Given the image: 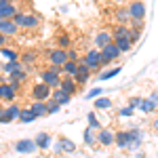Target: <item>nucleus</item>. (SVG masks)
<instances>
[{
	"instance_id": "nucleus-16",
	"label": "nucleus",
	"mask_w": 158,
	"mask_h": 158,
	"mask_svg": "<svg viewBox=\"0 0 158 158\" xmlns=\"http://www.w3.org/2000/svg\"><path fill=\"white\" fill-rule=\"evenodd\" d=\"M30 110L34 112V116H36V118H47V116H49L47 101H32V103H30Z\"/></svg>"
},
{
	"instance_id": "nucleus-23",
	"label": "nucleus",
	"mask_w": 158,
	"mask_h": 158,
	"mask_svg": "<svg viewBox=\"0 0 158 158\" xmlns=\"http://www.w3.org/2000/svg\"><path fill=\"white\" fill-rule=\"evenodd\" d=\"M57 143H59L61 152H65V154H74L76 152V143H74L72 139H68V137H59Z\"/></svg>"
},
{
	"instance_id": "nucleus-21",
	"label": "nucleus",
	"mask_w": 158,
	"mask_h": 158,
	"mask_svg": "<svg viewBox=\"0 0 158 158\" xmlns=\"http://www.w3.org/2000/svg\"><path fill=\"white\" fill-rule=\"evenodd\" d=\"M82 141H85V146L93 148L95 143H97V131H95V129H91V127H86L85 133H82Z\"/></svg>"
},
{
	"instance_id": "nucleus-46",
	"label": "nucleus",
	"mask_w": 158,
	"mask_h": 158,
	"mask_svg": "<svg viewBox=\"0 0 158 158\" xmlns=\"http://www.w3.org/2000/svg\"><path fill=\"white\" fill-rule=\"evenodd\" d=\"M150 101H152V103L158 108V93H152V95H150Z\"/></svg>"
},
{
	"instance_id": "nucleus-14",
	"label": "nucleus",
	"mask_w": 158,
	"mask_h": 158,
	"mask_svg": "<svg viewBox=\"0 0 158 158\" xmlns=\"http://www.w3.org/2000/svg\"><path fill=\"white\" fill-rule=\"evenodd\" d=\"M34 141H36L38 150H53V137L49 133H44V131H40V133L34 137Z\"/></svg>"
},
{
	"instance_id": "nucleus-13",
	"label": "nucleus",
	"mask_w": 158,
	"mask_h": 158,
	"mask_svg": "<svg viewBox=\"0 0 158 158\" xmlns=\"http://www.w3.org/2000/svg\"><path fill=\"white\" fill-rule=\"evenodd\" d=\"M110 42H114V38H112V32H110V30H101V32L95 34V47H97L99 51L103 49V47H108Z\"/></svg>"
},
{
	"instance_id": "nucleus-39",
	"label": "nucleus",
	"mask_w": 158,
	"mask_h": 158,
	"mask_svg": "<svg viewBox=\"0 0 158 158\" xmlns=\"http://www.w3.org/2000/svg\"><path fill=\"white\" fill-rule=\"evenodd\" d=\"M141 99H143V97L133 95V97H129V103H127V106H129V108H133V110H137V108H139V103H141Z\"/></svg>"
},
{
	"instance_id": "nucleus-37",
	"label": "nucleus",
	"mask_w": 158,
	"mask_h": 158,
	"mask_svg": "<svg viewBox=\"0 0 158 158\" xmlns=\"http://www.w3.org/2000/svg\"><path fill=\"white\" fill-rule=\"evenodd\" d=\"M112 108V99L110 97H97L95 99V110H110Z\"/></svg>"
},
{
	"instance_id": "nucleus-32",
	"label": "nucleus",
	"mask_w": 158,
	"mask_h": 158,
	"mask_svg": "<svg viewBox=\"0 0 158 158\" xmlns=\"http://www.w3.org/2000/svg\"><path fill=\"white\" fill-rule=\"evenodd\" d=\"M70 47H72V38L68 36V34H59V36H57V49L68 51Z\"/></svg>"
},
{
	"instance_id": "nucleus-48",
	"label": "nucleus",
	"mask_w": 158,
	"mask_h": 158,
	"mask_svg": "<svg viewBox=\"0 0 158 158\" xmlns=\"http://www.w3.org/2000/svg\"><path fill=\"white\" fill-rule=\"evenodd\" d=\"M135 158H146V154H143V152H137V156Z\"/></svg>"
},
{
	"instance_id": "nucleus-47",
	"label": "nucleus",
	"mask_w": 158,
	"mask_h": 158,
	"mask_svg": "<svg viewBox=\"0 0 158 158\" xmlns=\"http://www.w3.org/2000/svg\"><path fill=\"white\" fill-rule=\"evenodd\" d=\"M152 129H154V131H156V133H158V118H156V120H154V122H152Z\"/></svg>"
},
{
	"instance_id": "nucleus-26",
	"label": "nucleus",
	"mask_w": 158,
	"mask_h": 158,
	"mask_svg": "<svg viewBox=\"0 0 158 158\" xmlns=\"http://www.w3.org/2000/svg\"><path fill=\"white\" fill-rule=\"evenodd\" d=\"M114 19H116V25H129L131 21V15L127 9H118V11L114 13Z\"/></svg>"
},
{
	"instance_id": "nucleus-31",
	"label": "nucleus",
	"mask_w": 158,
	"mask_h": 158,
	"mask_svg": "<svg viewBox=\"0 0 158 158\" xmlns=\"http://www.w3.org/2000/svg\"><path fill=\"white\" fill-rule=\"evenodd\" d=\"M0 55H2V57H4L6 61H17L19 57H21V55H19V53H17L15 49H9V47H4V49H0Z\"/></svg>"
},
{
	"instance_id": "nucleus-35",
	"label": "nucleus",
	"mask_w": 158,
	"mask_h": 158,
	"mask_svg": "<svg viewBox=\"0 0 158 158\" xmlns=\"http://www.w3.org/2000/svg\"><path fill=\"white\" fill-rule=\"evenodd\" d=\"M86 122H89V127H91V129H95V131L103 129V127H101V122L97 120V114H95V112H89V114H86Z\"/></svg>"
},
{
	"instance_id": "nucleus-9",
	"label": "nucleus",
	"mask_w": 158,
	"mask_h": 158,
	"mask_svg": "<svg viewBox=\"0 0 158 158\" xmlns=\"http://www.w3.org/2000/svg\"><path fill=\"white\" fill-rule=\"evenodd\" d=\"M47 57H49V63L51 65H63L65 61H68V51H63V49H51L49 53H47Z\"/></svg>"
},
{
	"instance_id": "nucleus-43",
	"label": "nucleus",
	"mask_w": 158,
	"mask_h": 158,
	"mask_svg": "<svg viewBox=\"0 0 158 158\" xmlns=\"http://www.w3.org/2000/svg\"><path fill=\"white\" fill-rule=\"evenodd\" d=\"M129 27H131V30H143V21L131 19V21H129Z\"/></svg>"
},
{
	"instance_id": "nucleus-25",
	"label": "nucleus",
	"mask_w": 158,
	"mask_h": 158,
	"mask_svg": "<svg viewBox=\"0 0 158 158\" xmlns=\"http://www.w3.org/2000/svg\"><path fill=\"white\" fill-rule=\"evenodd\" d=\"M15 99H17V91L9 85H2V101H6V103H15Z\"/></svg>"
},
{
	"instance_id": "nucleus-24",
	"label": "nucleus",
	"mask_w": 158,
	"mask_h": 158,
	"mask_svg": "<svg viewBox=\"0 0 158 158\" xmlns=\"http://www.w3.org/2000/svg\"><path fill=\"white\" fill-rule=\"evenodd\" d=\"M76 72H78V61H65V63H63V65H61V74H63V76H76Z\"/></svg>"
},
{
	"instance_id": "nucleus-10",
	"label": "nucleus",
	"mask_w": 158,
	"mask_h": 158,
	"mask_svg": "<svg viewBox=\"0 0 158 158\" xmlns=\"http://www.w3.org/2000/svg\"><path fill=\"white\" fill-rule=\"evenodd\" d=\"M36 150H38V146L34 139H19L15 143V152H19V154H34Z\"/></svg>"
},
{
	"instance_id": "nucleus-41",
	"label": "nucleus",
	"mask_w": 158,
	"mask_h": 158,
	"mask_svg": "<svg viewBox=\"0 0 158 158\" xmlns=\"http://www.w3.org/2000/svg\"><path fill=\"white\" fill-rule=\"evenodd\" d=\"M139 38H141V30H131V32H129V40H131L133 44L139 40Z\"/></svg>"
},
{
	"instance_id": "nucleus-19",
	"label": "nucleus",
	"mask_w": 158,
	"mask_h": 158,
	"mask_svg": "<svg viewBox=\"0 0 158 158\" xmlns=\"http://www.w3.org/2000/svg\"><path fill=\"white\" fill-rule=\"evenodd\" d=\"M51 99H53V101H57V103H59L61 108H63V106H68V103L72 101V95L63 93L61 89H55V91H53V95H51Z\"/></svg>"
},
{
	"instance_id": "nucleus-15",
	"label": "nucleus",
	"mask_w": 158,
	"mask_h": 158,
	"mask_svg": "<svg viewBox=\"0 0 158 158\" xmlns=\"http://www.w3.org/2000/svg\"><path fill=\"white\" fill-rule=\"evenodd\" d=\"M116 148L120 150H131V135L127 131H116Z\"/></svg>"
},
{
	"instance_id": "nucleus-52",
	"label": "nucleus",
	"mask_w": 158,
	"mask_h": 158,
	"mask_svg": "<svg viewBox=\"0 0 158 158\" xmlns=\"http://www.w3.org/2000/svg\"><path fill=\"white\" fill-rule=\"evenodd\" d=\"M156 156H158V152H156Z\"/></svg>"
},
{
	"instance_id": "nucleus-51",
	"label": "nucleus",
	"mask_w": 158,
	"mask_h": 158,
	"mask_svg": "<svg viewBox=\"0 0 158 158\" xmlns=\"http://www.w3.org/2000/svg\"><path fill=\"white\" fill-rule=\"evenodd\" d=\"M36 158H42V156H36Z\"/></svg>"
},
{
	"instance_id": "nucleus-5",
	"label": "nucleus",
	"mask_w": 158,
	"mask_h": 158,
	"mask_svg": "<svg viewBox=\"0 0 158 158\" xmlns=\"http://www.w3.org/2000/svg\"><path fill=\"white\" fill-rule=\"evenodd\" d=\"M86 59V65H89V70H91V74L93 72H99L103 65H101V51L99 49H89L85 55Z\"/></svg>"
},
{
	"instance_id": "nucleus-12",
	"label": "nucleus",
	"mask_w": 158,
	"mask_h": 158,
	"mask_svg": "<svg viewBox=\"0 0 158 158\" xmlns=\"http://www.w3.org/2000/svg\"><path fill=\"white\" fill-rule=\"evenodd\" d=\"M0 34L11 38L15 34H19V27H17V23L13 19H0Z\"/></svg>"
},
{
	"instance_id": "nucleus-34",
	"label": "nucleus",
	"mask_w": 158,
	"mask_h": 158,
	"mask_svg": "<svg viewBox=\"0 0 158 158\" xmlns=\"http://www.w3.org/2000/svg\"><path fill=\"white\" fill-rule=\"evenodd\" d=\"M9 80H15V82H19V85H23L25 80H27V72H25L23 68H21V70H17V72H13L11 76H9Z\"/></svg>"
},
{
	"instance_id": "nucleus-29",
	"label": "nucleus",
	"mask_w": 158,
	"mask_h": 158,
	"mask_svg": "<svg viewBox=\"0 0 158 158\" xmlns=\"http://www.w3.org/2000/svg\"><path fill=\"white\" fill-rule=\"evenodd\" d=\"M114 44L118 47L120 53H129V51L133 49V42H131L129 38H116V40H114Z\"/></svg>"
},
{
	"instance_id": "nucleus-27",
	"label": "nucleus",
	"mask_w": 158,
	"mask_h": 158,
	"mask_svg": "<svg viewBox=\"0 0 158 158\" xmlns=\"http://www.w3.org/2000/svg\"><path fill=\"white\" fill-rule=\"evenodd\" d=\"M19 61H21L23 65H34V63L38 61V53L36 51H23L21 57H19Z\"/></svg>"
},
{
	"instance_id": "nucleus-20",
	"label": "nucleus",
	"mask_w": 158,
	"mask_h": 158,
	"mask_svg": "<svg viewBox=\"0 0 158 158\" xmlns=\"http://www.w3.org/2000/svg\"><path fill=\"white\" fill-rule=\"evenodd\" d=\"M21 11L17 4H6V6H0V19H13L17 13Z\"/></svg>"
},
{
	"instance_id": "nucleus-1",
	"label": "nucleus",
	"mask_w": 158,
	"mask_h": 158,
	"mask_svg": "<svg viewBox=\"0 0 158 158\" xmlns=\"http://www.w3.org/2000/svg\"><path fill=\"white\" fill-rule=\"evenodd\" d=\"M13 21L17 23L19 30H36V27H40V23H42V17H40L38 13L19 11L15 17H13Z\"/></svg>"
},
{
	"instance_id": "nucleus-28",
	"label": "nucleus",
	"mask_w": 158,
	"mask_h": 158,
	"mask_svg": "<svg viewBox=\"0 0 158 158\" xmlns=\"http://www.w3.org/2000/svg\"><path fill=\"white\" fill-rule=\"evenodd\" d=\"M112 32V38L116 40V38H129V32H131V27L129 25H116L114 30H110Z\"/></svg>"
},
{
	"instance_id": "nucleus-22",
	"label": "nucleus",
	"mask_w": 158,
	"mask_h": 158,
	"mask_svg": "<svg viewBox=\"0 0 158 158\" xmlns=\"http://www.w3.org/2000/svg\"><path fill=\"white\" fill-rule=\"evenodd\" d=\"M23 68V63L17 59V61H6V63H2L0 65V70H2V74H6V76H11L13 72H17V70H21Z\"/></svg>"
},
{
	"instance_id": "nucleus-50",
	"label": "nucleus",
	"mask_w": 158,
	"mask_h": 158,
	"mask_svg": "<svg viewBox=\"0 0 158 158\" xmlns=\"http://www.w3.org/2000/svg\"><path fill=\"white\" fill-rule=\"evenodd\" d=\"M2 110H4V106H2V101H0V114H2Z\"/></svg>"
},
{
	"instance_id": "nucleus-36",
	"label": "nucleus",
	"mask_w": 158,
	"mask_h": 158,
	"mask_svg": "<svg viewBox=\"0 0 158 158\" xmlns=\"http://www.w3.org/2000/svg\"><path fill=\"white\" fill-rule=\"evenodd\" d=\"M120 65H116V68H112V70H106V72L99 74V80H110V78H114V76H118L120 74Z\"/></svg>"
},
{
	"instance_id": "nucleus-17",
	"label": "nucleus",
	"mask_w": 158,
	"mask_h": 158,
	"mask_svg": "<svg viewBox=\"0 0 158 158\" xmlns=\"http://www.w3.org/2000/svg\"><path fill=\"white\" fill-rule=\"evenodd\" d=\"M74 80H76L78 86L86 85V82L91 80V70H89L86 65H78V72H76V76H74Z\"/></svg>"
},
{
	"instance_id": "nucleus-49",
	"label": "nucleus",
	"mask_w": 158,
	"mask_h": 158,
	"mask_svg": "<svg viewBox=\"0 0 158 158\" xmlns=\"http://www.w3.org/2000/svg\"><path fill=\"white\" fill-rule=\"evenodd\" d=\"M0 101H2V85H0Z\"/></svg>"
},
{
	"instance_id": "nucleus-11",
	"label": "nucleus",
	"mask_w": 158,
	"mask_h": 158,
	"mask_svg": "<svg viewBox=\"0 0 158 158\" xmlns=\"http://www.w3.org/2000/svg\"><path fill=\"white\" fill-rule=\"evenodd\" d=\"M59 89L63 91V93H68V95H72V97H74V95L78 93V89H80V86L76 85V80H74L72 76H63V78H61Z\"/></svg>"
},
{
	"instance_id": "nucleus-6",
	"label": "nucleus",
	"mask_w": 158,
	"mask_h": 158,
	"mask_svg": "<svg viewBox=\"0 0 158 158\" xmlns=\"http://www.w3.org/2000/svg\"><path fill=\"white\" fill-rule=\"evenodd\" d=\"M51 95H53V89H49L44 82H36L32 86V99L34 101H49Z\"/></svg>"
},
{
	"instance_id": "nucleus-42",
	"label": "nucleus",
	"mask_w": 158,
	"mask_h": 158,
	"mask_svg": "<svg viewBox=\"0 0 158 158\" xmlns=\"http://www.w3.org/2000/svg\"><path fill=\"white\" fill-rule=\"evenodd\" d=\"M133 112H135L133 108H129V106H127V108H120L118 114H120V118H129V116H133Z\"/></svg>"
},
{
	"instance_id": "nucleus-8",
	"label": "nucleus",
	"mask_w": 158,
	"mask_h": 158,
	"mask_svg": "<svg viewBox=\"0 0 158 158\" xmlns=\"http://www.w3.org/2000/svg\"><path fill=\"white\" fill-rule=\"evenodd\" d=\"M97 143L103 148H110L116 143V131L112 129H99L97 131Z\"/></svg>"
},
{
	"instance_id": "nucleus-3",
	"label": "nucleus",
	"mask_w": 158,
	"mask_h": 158,
	"mask_svg": "<svg viewBox=\"0 0 158 158\" xmlns=\"http://www.w3.org/2000/svg\"><path fill=\"white\" fill-rule=\"evenodd\" d=\"M21 106L15 101V103H9L6 108L2 110V114H0V124H9L13 120H19V114H21Z\"/></svg>"
},
{
	"instance_id": "nucleus-44",
	"label": "nucleus",
	"mask_w": 158,
	"mask_h": 158,
	"mask_svg": "<svg viewBox=\"0 0 158 158\" xmlns=\"http://www.w3.org/2000/svg\"><path fill=\"white\" fill-rule=\"evenodd\" d=\"M68 59H70V61H78V59H80L78 51H76V49H68Z\"/></svg>"
},
{
	"instance_id": "nucleus-4",
	"label": "nucleus",
	"mask_w": 158,
	"mask_h": 158,
	"mask_svg": "<svg viewBox=\"0 0 158 158\" xmlns=\"http://www.w3.org/2000/svg\"><path fill=\"white\" fill-rule=\"evenodd\" d=\"M120 55H122V53L118 51V47H116L114 42H110L108 47L101 49V65H110V63H114Z\"/></svg>"
},
{
	"instance_id": "nucleus-33",
	"label": "nucleus",
	"mask_w": 158,
	"mask_h": 158,
	"mask_svg": "<svg viewBox=\"0 0 158 158\" xmlns=\"http://www.w3.org/2000/svg\"><path fill=\"white\" fill-rule=\"evenodd\" d=\"M139 110H141L143 114H152V112H156V106L150 101V97H143L141 103H139Z\"/></svg>"
},
{
	"instance_id": "nucleus-2",
	"label": "nucleus",
	"mask_w": 158,
	"mask_h": 158,
	"mask_svg": "<svg viewBox=\"0 0 158 158\" xmlns=\"http://www.w3.org/2000/svg\"><path fill=\"white\" fill-rule=\"evenodd\" d=\"M61 78H63V76H61L59 72H53L51 68H47V70H42V72H40V76H38V82H44L49 89H53V91H55V89H59Z\"/></svg>"
},
{
	"instance_id": "nucleus-30",
	"label": "nucleus",
	"mask_w": 158,
	"mask_h": 158,
	"mask_svg": "<svg viewBox=\"0 0 158 158\" xmlns=\"http://www.w3.org/2000/svg\"><path fill=\"white\" fill-rule=\"evenodd\" d=\"M34 120H38V118L34 116V112H32L30 108H23V110H21V114H19V122L30 124V122H34Z\"/></svg>"
},
{
	"instance_id": "nucleus-45",
	"label": "nucleus",
	"mask_w": 158,
	"mask_h": 158,
	"mask_svg": "<svg viewBox=\"0 0 158 158\" xmlns=\"http://www.w3.org/2000/svg\"><path fill=\"white\" fill-rule=\"evenodd\" d=\"M6 40H9V36L0 34V49H4V47H6Z\"/></svg>"
},
{
	"instance_id": "nucleus-18",
	"label": "nucleus",
	"mask_w": 158,
	"mask_h": 158,
	"mask_svg": "<svg viewBox=\"0 0 158 158\" xmlns=\"http://www.w3.org/2000/svg\"><path fill=\"white\" fill-rule=\"evenodd\" d=\"M129 135H131V150H139L143 143V133L139 129H129Z\"/></svg>"
},
{
	"instance_id": "nucleus-38",
	"label": "nucleus",
	"mask_w": 158,
	"mask_h": 158,
	"mask_svg": "<svg viewBox=\"0 0 158 158\" xmlns=\"http://www.w3.org/2000/svg\"><path fill=\"white\" fill-rule=\"evenodd\" d=\"M47 110H49V116H51V114H59V112H61V106L57 103V101L49 99V101H47Z\"/></svg>"
},
{
	"instance_id": "nucleus-7",
	"label": "nucleus",
	"mask_w": 158,
	"mask_h": 158,
	"mask_svg": "<svg viewBox=\"0 0 158 158\" xmlns=\"http://www.w3.org/2000/svg\"><path fill=\"white\" fill-rule=\"evenodd\" d=\"M127 11L131 15V19H137V21H143L146 19V4H143V0H133L127 6Z\"/></svg>"
},
{
	"instance_id": "nucleus-40",
	"label": "nucleus",
	"mask_w": 158,
	"mask_h": 158,
	"mask_svg": "<svg viewBox=\"0 0 158 158\" xmlns=\"http://www.w3.org/2000/svg\"><path fill=\"white\" fill-rule=\"evenodd\" d=\"M99 95H103V91H101L99 86H95V89H91V91H89V95H86V99H97Z\"/></svg>"
}]
</instances>
